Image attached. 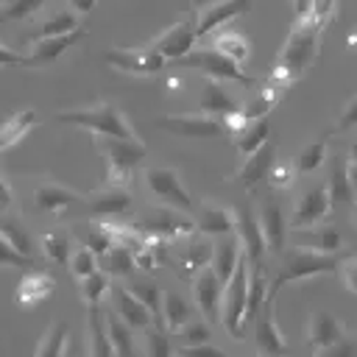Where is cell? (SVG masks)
I'll use <instances>...</instances> for the list:
<instances>
[{
	"instance_id": "obj_1",
	"label": "cell",
	"mask_w": 357,
	"mask_h": 357,
	"mask_svg": "<svg viewBox=\"0 0 357 357\" xmlns=\"http://www.w3.org/2000/svg\"><path fill=\"white\" fill-rule=\"evenodd\" d=\"M335 6H337V0H315L301 17H296V25L287 33V39L273 61V70L268 75L271 81L290 86L298 78H304V73L315 64V59L321 53V36L335 14Z\"/></svg>"
},
{
	"instance_id": "obj_2",
	"label": "cell",
	"mask_w": 357,
	"mask_h": 357,
	"mask_svg": "<svg viewBox=\"0 0 357 357\" xmlns=\"http://www.w3.org/2000/svg\"><path fill=\"white\" fill-rule=\"evenodd\" d=\"M95 145L103 156L106 165V184H123L128 187L134 167L145 159L148 148L145 142H139L137 137H106V134H95Z\"/></svg>"
},
{
	"instance_id": "obj_3",
	"label": "cell",
	"mask_w": 357,
	"mask_h": 357,
	"mask_svg": "<svg viewBox=\"0 0 357 357\" xmlns=\"http://www.w3.org/2000/svg\"><path fill=\"white\" fill-rule=\"evenodd\" d=\"M59 123H70L78 128H86L92 134H106V137H134L131 123L126 120V114L112 103V100H100L95 106L86 109H70V112H59L56 114Z\"/></svg>"
},
{
	"instance_id": "obj_4",
	"label": "cell",
	"mask_w": 357,
	"mask_h": 357,
	"mask_svg": "<svg viewBox=\"0 0 357 357\" xmlns=\"http://www.w3.org/2000/svg\"><path fill=\"white\" fill-rule=\"evenodd\" d=\"M337 262L340 259L335 254H324V251H312V248L296 245L284 257V262H282L276 279L271 282L268 293L271 296H279V290L287 282H298V279H312V276H321V273H332V271H337Z\"/></svg>"
},
{
	"instance_id": "obj_5",
	"label": "cell",
	"mask_w": 357,
	"mask_h": 357,
	"mask_svg": "<svg viewBox=\"0 0 357 357\" xmlns=\"http://www.w3.org/2000/svg\"><path fill=\"white\" fill-rule=\"evenodd\" d=\"M245 293H248V259L243 254L231 276L223 282V298H220V321L234 340H240L245 329Z\"/></svg>"
},
{
	"instance_id": "obj_6",
	"label": "cell",
	"mask_w": 357,
	"mask_h": 357,
	"mask_svg": "<svg viewBox=\"0 0 357 357\" xmlns=\"http://www.w3.org/2000/svg\"><path fill=\"white\" fill-rule=\"evenodd\" d=\"M103 59L117 67L120 73H128V75H137V78H151L156 73L165 70L167 59L153 50L151 45H139V47H114V50H106Z\"/></svg>"
},
{
	"instance_id": "obj_7",
	"label": "cell",
	"mask_w": 357,
	"mask_h": 357,
	"mask_svg": "<svg viewBox=\"0 0 357 357\" xmlns=\"http://www.w3.org/2000/svg\"><path fill=\"white\" fill-rule=\"evenodd\" d=\"M142 181L148 187L151 195H156L162 204L167 206H176L181 212H190L192 209V195L190 190L184 187L181 181V173L176 167H148L142 173Z\"/></svg>"
},
{
	"instance_id": "obj_8",
	"label": "cell",
	"mask_w": 357,
	"mask_h": 357,
	"mask_svg": "<svg viewBox=\"0 0 357 357\" xmlns=\"http://www.w3.org/2000/svg\"><path fill=\"white\" fill-rule=\"evenodd\" d=\"M137 229L142 234H153V237H165V240H184L187 234L195 231V220L187 218V212L176 209V206H156V209H148Z\"/></svg>"
},
{
	"instance_id": "obj_9",
	"label": "cell",
	"mask_w": 357,
	"mask_h": 357,
	"mask_svg": "<svg viewBox=\"0 0 357 357\" xmlns=\"http://www.w3.org/2000/svg\"><path fill=\"white\" fill-rule=\"evenodd\" d=\"M195 39H198V20H195V8H190V11H184L170 28H165L156 39H151L148 45H151L153 50H159L167 61H170V59L178 61L181 56H187V53L192 50Z\"/></svg>"
},
{
	"instance_id": "obj_10",
	"label": "cell",
	"mask_w": 357,
	"mask_h": 357,
	"mask_svg": "<svg viewBox=\"0 0 357 357\" xmlns=\"http://www.w3.org/2000/svg\"><path fill=\"white\" fill-rule=\"evenodd\" d=\"M184 67H195L201 70L204 75L209 78H218V81H237V84H257L251 75H245L240 70L237 61H231L229 56H223L220 50H215L212 45L209 47H201V50H190L187 56L178 59Z\"/></svg>"
},
{
	"instance_id": "obj_11",
	"label": "cell",
	"mask_w": 357,
	"mask_h": 357,
	"mask_svg": "<svg viewBox=\"0 0 357 357\" xmlns=\"http://www.w3.org/2000/svg\"><path fill=\"white\" fill-rule=\"evenodd\" d=\"M156 128L176 134V137H187V139H212L226 134V126L220 117L215 114H162L156 117Z\"/></svg>"
},
{
	"instance_id": "obj_12",
	"label": "cell",
	"mask_w": 357,
	"mask_h": 357,
	"mask_svg": "<svg viewBox=\"0 0 357 357\" xmlns=\"http://www.w3.org/2000/svg\"><path fill=\"white\" fill-rule=\"evenodd\" d=\"M332 198H329V190L326 184H318V187H310L307 192H301V198L296 201L293 206V215L287 220L290 229H307V226H315L321 220H326L332 215Z\"/></svg>"
},
{
	"instance_id": "obj_13",
	"label": "cell",
	"mask_w": 357,
	"mask_h": 357,
	"mask_svg": "<svg viewBox=\"0 0 357 357\" xmlns=\"http://www.w3.org/2000/svg\"><path fill=\"white\" fill-rule=\"evenodd\" d=\"M131 204H134V198H131L128 187H123V184H106V187L84 195V212L92 218H100V220L126 215L131 209Z\"/></svg>"
},
{
	"instance_id": "obj_14",
	"label": "cell",
	"mask_w": 357,
	"mask_h": 357,
	"mask_svg": "<svg viewBox=\"0 0 357 357\" xmlns=\"http://www.w3.org/2000/svg\"><path fill=\"white\" fill-rule=\"evenodd\" d=\"M343 337H349L346 332V324L324 310H315L307 321V332H304V340L307 346L315 351V354H329L332 346H337Z\"/></svg>"
},
{
	"instance_id": "obj_15",
	"label": "cell",
	"mask_w": 357,
	"mask_h": 357,
	"mask_svg": "<svg viewBox=\"0 0 357 357\" xmlns=\"http://www.w3.org/2000/svg\"><path fill=\"white\" fill-rule=\"evenodd\" d=\"M251 324H254V340H257L259 354H284L287 351V343L276 324V296L268 293L265 304L259 307V312L254 315Z\"/></svg>"
},
{
	"instance_id": "obj_16",
	"label": "cell",
	"mask_w": 357,
	"mask_h": 357,
	"mask_svg": "<svg viewBox=\"0 0 357 357\" xmlns=\"http://www.w3.org/2000/svg\"><path fill=\"white\" fill-rule=\"evenodd\" d=\"M234 212V234L240 240V248L245 254L248 262H262L268 245H265V237H262V229H259V220H257V212L251 206H231Z\"/></svg>"
},
{
	"instance_id": "obj_17",
	"label": "cell",
	"mask_w": 357,
	"mask_h": 357,
	"mask_svg": "<svg viewBox=\"0 0 357 357\" xmlns=\"http://www.w3.org/2000/svg\"><path fill=\"white\" fill-rule=\"evenodd\" d=\"M192 298L198 304V310L204 312L206 321H220V298H223V282L215 276V271L209 265L198 268L192 276Z\"/></svg>"
},
{
	"instance_id": "obj_18",
	"label": "cell",
	"mask_w": 357,
	"mask_h": 357,
	"mask_svg": "<svg viewBox=\"0 0 357 357\" xmlns=\"http://www.w3.org/2000/svg\"><path fill=\"white\" fill-rule=\"evenodd\" d=\"M86 36V31L78 25L67 33H56V36H42L31 42V53H28V67H47L53 61H59L73 45H78Z\"/></svg>"
},
{
	"instance_id": "obj_19",
	"label": "cell",
	"mask_w": 357,
	"mask_h": 357,
	"mask_svg": "<svg viewBox=\"0 0 357 357\" xmlns=\"http://www.w3.org/2000/svg\"><path fill=\"white\" fill-rule=\"evenodd\" d=\"M254 0H209L206 6L195 8V20H198V39L218 31L220 25L231 22L234 17L251 11Z\"/></svg>"
},
{
	"instance_id": "obj_20",
	"label": "cell",
	"mask_w": 357,
	"mask_h": 357,
	"mask_svg": "<svg viewBox=\"0 0 357 357\" xmlns=\"http://www.w3.org/2000/svg\"><path fill=\"white\" fill-rule=\"evenodd\" d=\"M257 220H259L268 251L282 254V248L287 245V218H284L282 206L276 201H262L257 209Z\"/></svg>"
},
{
	"instance_id": "obj_21",
	"label": "cell",
	"mask_w": 357,
	"mask_h": 357,
	"mask_svg": "<svg viewBox=\"0 0 357 357\" xmlns=\"http://www.w3.org/2000/svg\"><path fill=\"white\" fill-rule=\"evenodd\" d=\"M273 159H276V145H273V142H262V145H259L254 153H248L245 162L231 173V181H234L237 187L251 190L257 181H262V178L268 176Z\"/></svg>"
},
{
	"instance_id": "obj_22",
	"label": "cell",
	"mask_w": 357,
	"mask_h": 357,
	"mask_svg": "<svg viewBox=\"0 0 357 357\" xmlns=\"http://www.w3.org/2000/svg\"><path fill=\"white\" fill-rule=\"evenodd\" d=\"M209 257H212V243L195 237V231H192V234H187L184 243L176 248V262H173V265H176V273H181L184 279H190L198 268L209 265Z\"/></svg>"
},
{
	"instance_id": "obj_23",
	"label": "cell",
	"mask_w": 357,
	"mask_h": 357,
	"mask_svg": "<svg viewBox=\"0 0 357 357\" xmlns=\"http://www.w3.org/2000/svg\"><path fill=\"white\" fill-rule=\"evenodd\" d=\"M201 112L206 114H231L240 109V100L231 95V89L226 86V81L218 78H204L201 81V98H198Z\"/></svg>"
},
{
	"instance_id": "obj_24",
	"label": "cell",
	"mask_w": 357,
	"mask_h": 357,
	"mask_svg": "<svg viewBox=\"0 0 357 357\" xmlns=\"http://www.w3.org/2000/svg\"><path fill=\"white\" fill-rule=\"evenodd\" d=\"M73 201H84V195H81L78 190H73V187L59 184V181H42V184H36V190H33V206H36L39 212L59 215V212H64Z\"/></svg>"
},
{
	"instance_id": "obj_25",
	"label": "cell",
	"mask_w": 357,
	"mask_h": 357,
	"mask_svg": "<svg viewBox=\"0 0 357 357\" xmlns=\"http://www.w3.org/2000/svg\"><path fill=\"white\" fill-rule=\"evenodd\" d=\"M112 290V304H114V312L131 326V329H145L148 324H153V312L123 284L117 287H109Z\"/></svg>"
},
{
	"instance_id": "obj_26",
	"label": "cell",
	"mask_w": 357,
	"mask_h": 357,
	"mask_svg": "<svg viewBox=\"0 0 357 357\" xmlns=\"http://www.w3.org/2000/svg\"><path fill=\"white\" fill-rule=\"evenodd\" d=\"M329 159V173H326V190L332 204H351L354 201V187H351V176H349V156L335 151Z\"/></svg>"
},
{
	"instance_id": "obj_27",
	"label": "cell",
	"mask_w": 357,
	"mask_h": 357,
	"mask_svg": "<svg viewBox=\"0 0 357 357\" xmlns=\"http://www.w3.org/2000/svg\"><path fill=\"white\" fill-rule=\"evenodd\" d=\"M36 126H39L36 109H17V112H11L0 123V153L8 151V148H14L17 142H22Z\"/></svg>"
},
{
	"instance_id": "obj_28",
	"label": "cell",
	"mask_w": 357,
	"mask_h": 357,
	"mask_svg": "<svg viewBox=\"0 0 357 357\" xmlns=\"http://www.w3.org/2000/svg\"><path fill=\"white\" fill-rule=\"evenodd\" d=\"M56 290V282L50 273H42V271H28L20 284H17V304L22 307H36L42 304L45 298H50Z\"/></svg>"
},
{
	"instance_id": "obj_29",
	"label": "cell",
	"mask_w": 357,
	"mask_h": 357,
	"mask_svg": "<svg viewBox=\"0 0 357 357\" xmlns=\"http://www.w3.org/2000/svg\"><path fill=\"white\" fill-rule=\"evenodd\" d=\"M282 84H276V81H265V84H259L257 89H254V95L245 100V103H240V109H237V114L243 117V120H257V117H268V112L276 106V100H279V95H282Z\"/></svg>"
},
{
	"instance_id": "obj_30",
	"label": "cell",
	"mask_w": 357,
	"mask_h": 357,
	"mask_svg": "<svg viewBox=\"0 0 357 357\" xmlns=\"http://www.w3.org/2000/svg\"><path fill=\"white\" fill-rule=\"evenodd\" d=\"M243 257V248H240V240L237 237H229V234H220L218 243H212V257H209V268L215 271V276L220 282H226L231 276V271L237 268Z\"/></svg>"
},
{
	"instance_id": "obj_31",
	"label": "cell",
	"mask_w": 357,
	"mask_h": 357,
	"mask_svg": "<svg viewBox=\"0 0 357 357\" xmlns=\"http://www.w3.org/2000/svg\"><path fill=\"white\" fill-rule=\"evenodd\" d=\"M195 231L201 234H231L234 231V212L231 206H212V204H204L198 218H195Z\"/></svg>"
},
{
	"instance_id": "obj_32",
	"label": "cell",
	"mask_w": 357,
	"mask_h": 357,
	"mask_svg": "<svg viewBox=\"0 0 357 357\" xmlns=\"http://www.w3.org/2000/svg\"><path fill=\"white\" fill-rule=\"evenodd\" d=\"M296 231H301L296 245H304V248H312V251H324V254H337L343 248V237L332 226H321V229L307 226V229H296Z\"/></svg>"
},
{
	"instance_id": "obj_33",
	"label": "cell",
	"mask_w": 357,
	"mask_h": 357,
	"mask_svg": "<svg viewBox=\"0 0 357 357\" xmlns=\"http://www.w3.org/2000/svg\"><path fill=\"white\" fill-rule=\"evenodd\" d=\"M268 298V276L262 271V262H248V293H245V326L254 321L259 307Z\"/></svg>"
},
{
	"instance_id": "obj_34",
	"label": "cell",
	"mask_w": 357,
	"mask_h": 357,
	"mask_svg": "<svg viewBox=\"0 0 357 357\" xmlns=\"http://www.w3.org/2000/svg\"><path fill=\"white\" fill-rule=\"evenodd\" d=\"M231 142L243 156L254 153L262 142H268V117H257V120H248L240 128H234L231 131Z\"/></svg>"
},
{
	"instance_id": "obj_35",
	"label": "cell",
	"mask_w": 357,
	"mask_h": 357,
	"mask_svg": "<svg viewBox=\"0 0 357 357\" xmlns=\"http://www.w3.org/2000/svg\"><path fill=\"white\" fill-rule=\"evenodd\" d=\"M86 351H89V354H98V357L112 354V343H109V335H106V315H103L100 304H92V307H89Z\"/></svg>"
},
{
	"instance_id": "obj_36",
	"label": "cell",
	"mask_w": 357,
	"mask_h": 357,
	"mask_svg": "<svg viewBox=\"0 0 357 357\" xmlns=\"http://www.w3.org/2000/svg\"><path fill=\"white\" fill-rule=\"evenodd\" d=\"M212 47L220 50L223 56H229V59L237 61V64H243V61L248 59V53H251V42H248V36L240 33V31H231V28L218 31V33L212 36Z\"/></svg>"
},
{
	"instance_id": "obj_37",
	"label": "cell",
	"mask_w": 357,
	"mask_h": 357,
	"mask_svg": "<svg viewBox=\"0 0 357 357\" xmlns=\"http://www.w3.org/2000/svg\"><path fill=\"white\" fill-rule=\"evenodd\" d=\"M98 268L106 271L109 276H131L134 271V251L120 245V243H112L100 257H98Z\"/></svg>"
},
{
	"instance_id": "obj_38",
	"label": "cell",
	"mask_w": 357,
	"mask_h": 357,
	"mask_svg": "<svg viewBox=\"0 0 357 357\" xmlns=\"http://www.w3.org/2000/svg\"><path fill=\"white\" fill-rule=\"evenodd\" d=\"M162 318H165V329L167 332H178V326H184L192 318V310L187 304L184 296H178L176 290H165L162 293Z\"/></svg>"
},
{
	"instance_id": "obj_39",
	"label": "cell",
	"mask_w": 357,
	"mask_h": 357,
	"mask_svg": "<svg viewBox=\"0 0 357 357\" xmlns=\"http://www.w3.org/2000/svg\"><path fill=\"white\" fill-rule=\"evenodd\" d=\"M106 335L112 343V354H120V357L134 354V329L112 310L106 312Z\"/></svg>"
},
{
	"instance_id": "obj_40",
	"label": "cell",
	"mask_w": 357,
	"mask_h": 357,
	"mask_svg": "<svg viewBox=\"0 0 357 357\" xmlns=\"http://www.w3.org/2000/svg\"><path fill=\"white\" fill-rule=\"evenodd\" d=\"M326 156H329V137L324 134V137L307 142V145L298 151V156H296V173H298V176L315 173V170L326 162Z\"/></svg>"
},
{
	"instance_id": "obj_41",
	"label": "cell",
	"mask_w": 357,
	"mask_h": 357,
	"mask_svg": "<svg viewBox=\"0 0 357 357\" xmlns=\"http://www.w3.org/2000/svg\"><path fill=\"white\" fill-rule=\"evenodd\" d=\"M67 340H70V329H67V324L64 321H53L45 332H42V337H39V343H36V357H50V354H67Z\"/></svg>"
},
{
	"instance_id": "obj_42",
	"label": "cell",
	"mask_w": 357,
	"mask_h": 357,
	"mask_svg": "<svg viewBox=\"0 0 357 357\" xmlns=\"http://www.w3.org/2000/svg\"><path fill=\"white\" fill-rule=\"evenodd\" d=\"M39 243H42V254H45L50 262L67 265V259H70V254H73V240H70V234H64L61 229H53V231H45Z\"/></svg>"
},
{
	"instance_id": "obj_43",
	"label": "cell",
	"mask_w": 357,
	"mask_h": 357,
	"mask_svg": "<svg viewBox=\"0 0 357 357\" xmlns=\"http://www.w3.org/2000/svg\"><path fill=\"white\" fill-rule=\"evenodd\" d=\"M81 22H78V17H75V11H56L53 17H47L45 22H39L33 31H31V36H28V42H33V39H42V36H56V33H67V31H73V28H78Z\"/></svg>"
},
{
	"instance_id": "obj_44",
	"label": "cell",
	"mask_w": 357,
	"mask_h": 357,
	"mask_svg": "<svg viewBox=\"0 0 357 357\" xmlns=\"http://www.w3.org/2000/svg\"><path fill=\"white\" fill-rule=\"evenodd\" d=\"M0 237L8 240V243H11L20 254H25V257H33V254H36V245H33L31 234L22 229V223H20L17 218H3V215H0Z\"/></svg>"
},
{
	"instance_id": "obj_45",
	"label": "cell",
	"mask_w": 357,
	"mask_h": 357,
	"mask_svg": "<svg viewBox=\"0 0 357 357\" xmlns=\"http://www.w3.org/2000/svg\"><path fill=\"white\" fill-rule=\"evenodd\" d=\"M106 290H109V273L100 271V268H95L92 273H86V276L78 279V293H81V298H84L86 307L100 304V298L106 296Z\"/></svg>"
},
{
	"instance_id": "obj_46",
	"label": "cell",
	"mask_w": 357,
	"mask_h": 357,
	"mask_svg": "<svg viewBox=\"0 0 357 357\" xmlns=\"http://www.w3.org/2000/svg\"><path fill=\"white\" fill-rule=\"evenodd\" d=\"M75 237L81 240V245L92 248L98 257L112 245V234L106 229V223H89V226H75Z\"/></svg>"
},
{
	"instance_id": "obj_47",
	"label": "cell",
	"mask_w": 357,
	"mask_h": 357,
	"mask_svg": "<svg viewBox=\"0 0 357 357\" xmlns=\"http://www.w3.org/2000/svg\"><path fill=\"white\" fill-rule=\"evenodd\" d=\"M142 332H145L142 340H145V354L148 357H165V354L176 351V346L170 343V332L162 329L159 324H148Z\"/></svg>"
},
{
	"instance_id": "obj_48",
	"label": "cell",
	"mask_w": 357,
	"mask_h": 357,
	"mask_svg": "<svg viewBox=\"0 0 357 357\" xmlns=\"http://www.w3.org/2000/svg\"><path fill=\"white\" fill-rule=\"evenodd\" d=\"M126 287H128V290L153 312V318H156V312L162 310V290L156 287V282H153V279H131Z\"/></svg>"
},
{
	"instance_id": "obj_49",
	"label": "cell",
	"mask_w": 357,
	"mask_h": 357,
	"mask_svg": "<svg viewBox=\"0 0 357 357\" xmlns=\"http://www.w3.org/2000/svg\"><path fill=\"white\" fill-rule=\"evenodd\" d=\"M47 0H3L0 3V22H14V20H28L36 14Z\"/></svg>"
},
{
	"instance_id": "obj_50",
	"label": "cell",
	"mask_w": 357,
	"mask_h": 357,
	"mask_svg": "<svg viewBox=\"0 0 357 357\" xmlns=\"http://www.w3.org/2000/svg\"><path fill=\"white\" fill-rule=\"evenodd\" d=\"M67 268L73 271L75 279H81V276H86V273H92L98 268V254L92 248H86V245H78V248H73V254L67 259Z\"/></svg>"
},
{
	"instance_id": "obj_51",
	"label": "cell",
	"mask_w": 357,
	"mask_h": 357,
	"mask_svg": "<svg viewBox=\"0 0 357 357\" xmlns=\"http://www.w3.org/2000/svg\"><path fill=\"white\" fill-rule=\"evenodd\" d=\"M212 332H209V324L201 321V318H190L184 326H178V346H190V343H204L209 340Z\"/></svg>"
},
{
	"instance_id": "obj_52",
	"label": "cell",
	"mask_w": 357,
	"mask_h": 357,
	"mask_svg": "<svg viewBox=\"0 0 357 357\" xmlns=\"http://www.w3.org/2000/svg\"><path fill=\"white\" fill-rule=\"evenodd\" d=\"M296 167H290V162H276L273 159V165H271V170H268V184L271 187H276V190H290L293 187V181H296Z\"/></svg>"
},
{
	"instance_id": "obj_53",
	"label": "cell",
	"mask_w": 357,
	"mask_h": 357,
	"mask_svg": "<svg viewBox=\"0 0 357 357\" xmlns=\"http://www.w3.org/2000/svg\"><path fill=\"white\" fill-rule=\"evenodd\" d=\"M33 257L20 254L8 240L0 237V268H33Z\"/></svg>"
},
{
	"instance_id": "obj_54",
	"label": "cell",
	"mask_w": 357,
	"mask_h": 357,
	"mask_svg": "<svg viewBox=\"0 0 357 357\" xmlns=\"http://www.w3.org/2000/svg\"><path fill=\"white\" fill-rule=\"evenodd\" d=\"M337 273L349 293H357V257H346L337 262Z\"/></svg>"
},
{
	"instance_id": "obj_55",
	"label": "cell",
	"mask_w": 357,
	"mask_h": 357,
	"mask_svg": "<svg viewBox=\"0 0 357 357\" xmlns=\"http://www.w3.org/2000/svg\"><path fill=\"white\" fill-rule=\"evenodd\" d=\"M354 126H357V95L349 98V103L340 109L335 128H337V131H349V128H354Z\"/></svg>"
},
{
	"instance_id": "obj_56",
	"label": "cell",
	"mask_w": 357,
	"mask_h": 357,
	"mask_svg": "<svg viewBox=\"0 0 357 357\" xmlns=\"http://www.w3.org/2000/svg\"><path fill=\"white\" fill-rule=\"evenodd\" d=\"M0 67H28V53H20L11 45L0 42Z\"/></svg>"
},
{
	"instance_id": "obj_57",
	"label": "cell",
	"mask_w": 357,
	"mask_h": 357,
	"mask_svg": "<svg viewBox=\"0 0 357 357\" xmlns=\"http://www.w3.org/2000/svg\"><path fill=\"white\" fill-rule=\"evenodd\" d=\"M178 349V354H212V357H220L223 351L218 349V346H212L209 340H204V343H190V346H176Z\"/></svg>"
},
{
	"instance_id": "obj_58",
	"label": "cell",
	"mask_w": 357,
	"mask_h": 357,
	"mask_svg": "<svg viewBox=\"0 0 357 357\" xmlns=\"http://www.w3.org/2000/svg\"><path fill=\"white\" fill-rule=\"evenodd\" d=\"M8 204H11V187H8V184L3 181V176H0V212H6Z\"/></svg>"
},
{
	"instance_id": "obj_59",
	"label": "cell",
	"mask_w": 357,
	"mask_h": 357,
	"mask_svg": "<svg viewBox=\"0 0 357 357\" xmlns=\"http://www.w3.org/2000/svg\"><path fill=\"white\" fill-rule=\"evenodd\" d=\"M70 6H73L75 11H81V14H86V11H92V8L98 6V0H70Z\"/></svg>"
},
{
	"instance_id": "obj_60",
	"label": "cell",
	"mask_w": 357,
	"mask_h": 357,
	"mask_svg": "<svg viewBox=\"0 0 357 357\" xmlns=\"http://www.w3.org/2000/svg\"><path fill=\"white\" fill-rule=\"evenodd\" d=\"M312 3H315V0H290V6H293V14H296V17H301Z\"/></svg>"
},
{
	"instance_id": "obj_61",
	"label": "cell",
	"mask_w": 357,
	"mask_h": 357,
	"mask_svg": "<svg viewBox=\"0 0 357 357\" xmlns=\"http://www.w3.org/2000/svg\"><path fill=\"white\" fill-rule=\"evenodd\" d=\"M349 176H351V187H354V195H357V162H349Z\"/></svg>"
},
{
	"instance_id": "obj_62",
	"label": "cell",
	"mask_w": 357,
	"mask_h": 357,
	"mask_svg": "<svg viewBox=\"0 0 357 357\" xmlns=\"http://www.w3.org/2000/svg\"><path fill=\"white\" fill-rule=\"evenodd\" d=\"M351 159H354V162H357V139H354V142H351Z\"/></svg>"
},
{
	"instance_id": "obj_63",
	"label": "cell",
	"mask_w": 357,
	"mask_h": 357,
	"mask_svg": "<svg viewBox=\"0 0 357 357\" xmlns=\"http://www.w3.org/2000/svg\"><path fill=\"white\" fill-rule=\"evenodd\" d=\"M351 215H354V220H357V201H351Z\"/></svg>"
},
{
	"instance_id": "obj_64",
	"label": "cell",
	"mask_w": 357,
	"mask_h": 357,
	"mask_svg": "<svg viewBox=\"0 0 357 357\" xmlns=\"http://www.w3.org/2000/svg\"><path fill=\"white\" fill-rule=\"evenodd\" d=\"M0 3H3V0H0Z\"/></svg>"
}]
</instances>
